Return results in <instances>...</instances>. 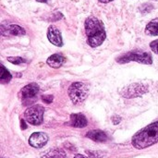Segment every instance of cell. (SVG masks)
<instances>
[{
    "instance_id": "obj_1",
    "label": "cell",
    "mask_w": 158,
    "mask_h": 158,
    "mask_svg": "<svg viewBox=\"0 0 158 158\" xmlns=\"http://www.w3.org/2000/svg\"><path fill=\"white\" fill-rule=\"evenodd\" d=\"M87 43L91 47L100 46L106 40V33L104 24L95 17H89L84 23Z\"/></svg>"
},
{
    "instance_id": "obj_2",
    "label": "cell",
    "mask_w": 158,
    "mask_h": 158,
    "mask_svg": "<svg viewBox=\"0 0 158 158\" xmlns=\"http://www.w3.org/2000/svg\"><path fill=\"white\" fill-rule=\"evenodd\" d=\"M131 143L138 150L145 149L158 143V121L149 124L135 133L132 137Z\"/></svg>"
},
{
    "instance_id": "obj_3",
    "label": "cell",
    "mask_w": 158,
    "mask_h": 158,
    "mask_svg": "<svg viewBox=\"0 0 158 158\" xmlns=\"http://www.w3.org/2000/svg\"><path fill=\"white\" fill-rule=\"evenodd\" d=\"M131 61H135V62L144 64V65H152L153 58L149 53L140 51V50L130 51L117 58V62L119 64H125Z\"/></svg>"
},
{
    "instance_id": "obj_4",
    "label": "cell",
    "mask_w": 158,
    "mask_h": 158,
    "mask_svg": "<svg viewBox=\"0 0 158 158\" xmlns=\"http://www.w3.org/2000/svg\"><path fill=\"white\" fill-rule=\"evenodd\" d=\"M89 94V86L83 82H73L68 89V94L74 105L82 103Z\"/></svg>"
},
{
    "instance_id": "obj_5",
    "label": "cell",
    "mask_w": 158,
    "mask_h": 158,
    "mask_svg": "<svg viewBox=\"0 0 158 158\" xmlns=\"http://www.w3.org/2000/svg\"><path fill=\"white\" fill-rule=\"evenodd\" d=\"M44 108L42 106H33L27 108L24 112V118L32 126H39L44 121Z\"/></svg>"
},
{
    "instance_id": "obj_6",
    "label": "cell",
    "mask_w": 158,
    "mask_h": 158,
    "mask_svg": "<svg viewBox=\"0 0 158 158\" xmlns=\"http://www.w3.org/2000/svg\"><path fill=\"white\" fill-rule=\"evenodd\" d=\"M39 92V85L37 83H30L25 85L19 92L20 99L22 100L23 104L29 105L31 104L34 101V98H36L37 94Z\"/></svg>"
},
{
    "instance_id": "obj_7",
    "label": "cell",
    "mask_w": 158,
    "mask_h": 158,
    "mask_svg": "<svg viewBox=\"0 0 158 158\" xmlns=\"http://www.w3.org/2000/svg\"><path fill=\"white\" fill-rule=\"evenodd\" d=\"M145 93H147V87L143 84L133 83L125 87L121 92V95L125 98H136L142 96Z\"/></svg>"
},
{
    "instance_id": "obj_8",
    "label": "cell",
    "mask_w": 158,
    "mask_h": 158,
    "mask_svg": "<svg viewBox=\"0 0 158 158\" xmlns=\"http://www.w3.org/2000/svg\"><path fill=\"white\" fill-rule=\"evenodd\" d=\"M1 34L3 36H22L26 34L24 28L17 24H8L1 26Z\"/></svg>"
},
{
    "instance_id": "obj_9",
    "label": "cell",
    "mask_w": 158,
    "mask_h": 158,
    "mask_svg": "<svg viewBox=\"0 0 158 158\" xmlns=\"http://www.w3.org/2000/svg\"><path fill=\"white\" fill-rule=\"evenodd\" d=\"M48 142L47 134L44 132H35L29 138V144L33 148H42Z\"/></svg>"
},
{
    "instance_id": "obj_10",
    "label": "cell",
    "mask_w": 158,
    "mask_h": 158,
    "mask_svg": "<svg viewBox=\"0 0 158 158\" xmlns=\"http://www.w3.org/2000/svg\"><path fill=\"white\" fill-rule=\"evenodd\" d=\"M47 38L51 44L56 46H63V39L61 36L60 31L54 25H50L47 30Z\"/></svg>"
},
{
    "instance_id": "obj_11",
    "label": "cell",
    "mask_w": 158,
    "mask_h": 158,
    "mask_svg": "<svg viewBox=\"0 0 158 158\" xmlns=\"http://www.w3.org/2000/svg\"><path fill=\"white\" fill-rule=\"evenodd\" d=\"M88 124V120L83 114L75 113L70 115V121L69 125L74 128H84Z\"/></svg>"
},
{
    "instance_id": "obj_12",
    "label": "cell",
    "mask_w": 158,
    "mask_h": 158,
    "mask_svg": "<svg viewBox=\"0 0 158 158\" xmlns=\"http://www.w3.org/2000/svg\"><path fill=\"white\" fill-rule=\"evenodd\" d=\"M65 61H66V59H65V57L62 55H60V54H54V55L50 56L47 58L46 63L51 68L58 69V68H60L65 63Z\"/></svg>"
},
{
    "instance_id": "obj_13",
    "label": "cell",
    "mask_w": 158,
    "mask_h": 158,
    "mask_svg": "<svg viewBox=\"0 0 158 158\" xmlns=\"http://www.w3.org/2000/svg\"><path fill=\"white\" fill-rule=\"evenodd\" d=\"M86 136L96 143H105L107 141L106 134L101 130H92L86 134Z\"/></svg>"
},
{
    "instance_id": "obj_14",
    "label": "cell",
    "mask_w": 158,
    "mask_h": 158,
    "mask_svg": "<svg viewBox=\"0 0 158 158\" xmlns=\"http://www.w3.org/2000/svg\"><path fill=\"white\" fill-rule=\"evenodd\" d=\"M145 33L151 36H158V18L154 19L146 25Z\"/></svg>"
},
{
    "instance_id": "obj_15",
    "label": "cell",
    "mask_w": 158,
    "mask_h": 158,
    "mask_svg": "<svg viewBox=\"0 0 158 158\" xmlns=\"http://www.w3.org/2000/svg\"><path fill=\"white\" fill-rule=\"evenodd\" d=\"M41 158H66V153L64 150L59 148L52 149Z\"/></svg>"
},
{
    "instance_id": "obj_16",
    "label": "cell",
    "mask_w": 158,
    "mask_h": 158,
    "mask_svg": "<svg viewBox=\"0 0 158 158\" xmlns=\"http://www.w3.org/2000/svg\"><path fill=\"white\" fill-rule=\"evenodd\" d=\"M0 71H1V73H0V81H1V83L2 84L8 83L12 79V75L10 74V72L2 64L0 65Z\"/></svg>"
},
{
    "instance_id": "obj_17",
    "label": "cell",
    "mask_w": 158,
    "mask_h": 158,
    "mask_svg": "<svg viewBox=\"0 0 158 158\" xmlns=\"http://www.w3.org/2000/svg\"><path fill=\"white\" fill-rule=\"evenodd\" d=\"M6 59H7L8 62L12 63L14 65H20V64L26 62V60L24 58L20 57V56H8Z\"/></svg>"
},
{
    "instance_id": "obj_18",
    "label": "cell",
    "mask_w": 158,
    "mask_h": 158,
    "mask_svg": "<svg viewBox=\"0 0 158 158\" xmlns=\"http://www.w3.org/2000/svg\"><path fill=\"white\" fill-rule=\"evenodd\" d=\"M153 8H154V6L152 4L146 3V4H143L140 6V11L142 12V14H146V13H149Z\"/></svg>"
},
{
    "instance_id": "obj_19",
    "label": "cell",
    "mask_w": 158,
    "mask_h": 158,
    "mask_svg": "<svg viewBox=\"0 0 158 158\" xmlns=\"http://www.w3.org/2000/svg\"><path fill=\"white\" fill-rule=\"evenodd\" d=\"M54 100V96L53 95H49V94H46V95H42V101L47 105L51 104Z\"/></svg>"
},
{
    "instance_id": "obj_20",
    "label": "cell",
    "mask_w": 158,
    "mask_h": 158,
    "mask_svg": "<svg viewBox=\"0 0 158 158\" xmlns=\"http://www.w3.org/2000/svg\"><path fill=\"white\" fill-rule=\"evenodd\" d=\"M150 47H151V49H152V51L154 53L158 54V39L150 43Z\"/></svg>"
},
{
    "instance_id": "obj_21",
    "label": "cell",
    "mask_w": 158,
    "mask_h": 158,
    "mask_svg": "<svg viewBox=\"0 0 158 158\" xmlns=\"http://www.w3.org/2000/svg\"><path fill=\"white\" fill-rule=\"evenodd\" d=\"M112 121H113L114 125H118L121 121V118L119 116H113L112 117Z\"/></svg>"
},
{
    "instance_id": "obj_22",
    "label": "cell",
    "mask_w": 158,
    "mask_h": 158,
    "mask_svg": "<svg viewBox=\"0 0 158 158\" xmlns=\"http://www.w3.org/2000/svg\"><path fill=\"white\" fill-rule=\"evenodd\" d=\"M20 124H21V130H25L26 128H27V126H26V124H25V121L23 120V119H21L20 120Z\"/></svg>"
},
{
    "instance_id": "obj_23",
    "label": "cell",
    "mask_w": 158,
    "mask_h": 158,
    "mask_svg": "<svg viewBox=\"0 0 158 158\" xmlns=\"http://www.w3.org/2000/svg\"><path fill=\"white\" fill-rule=\"evenodd\" d=\"M100 3H103V4H106V3H109V2H112L114 0H98Z\"/></svg>"
},
{
    "instance_id": "obj_24",
    "label": "cell",
    "mask_w": 158,
    "mask_h": 158,
    "mask_svg": "<svg viewBox=\"0 0 158 158\" xmlns=\"http://www.w3.org/2000/svg\"><path fill=\"white\" fill-rule=\"evenodd\" d=\"M74 158H88L86 157V156H82V155H76Z\"/></svg>"
},
{
    "instance_id": "obj_25",
    "label": "cell",
    "mask_w": 158,
    "mask_h": 158,
    "mask_svg": "<svg viewBox=\"0 0 158 158\" xmlns=\"http://www.w3.org/2000/svg\"><path fill=\"white\" fill-rule=\"evenodd\" d=\"M35 1H37V2H40V3H46L48 0H35Z\"/></svg>"
},
{
    "instance_id": "obj_26",
    "label": "cell",
    "mask_w": 158,
    "mask_h": 158,
    "mask_svg": "<svg viewBox=\"0 0 158 158\" xmlns=\"http://www.w3.org/2000/svg\"><path fill=\"white\" fill-rule=\"evenodd\" d=\"M155 1H158V0H155Z\"/></svg>"
}]
</instances>
